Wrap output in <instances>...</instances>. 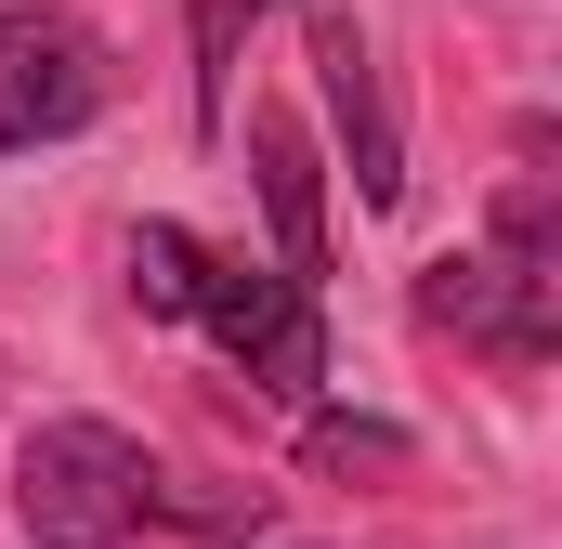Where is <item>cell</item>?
<instances>
[{"mask_svg": "<svg viewBox=\"0 0 562 549\" xmlns=\"http://www.w3.org/2000/svg\"><path fill=\"white\" fill-rule=\"evenodd\" d=\"M105 92H119V66H105V40L66 0H0V157L92 132Z\"/></svg>", "mask_w": 562, "mask_h": 549, "instance_id": "obj_4", "label": "cell"}, {"mask_svg": "<svg viewBox=\"0 0 562 549\" xmlns=\"http://www.w3.org/2000/svg\"><path fill=\"white\" fill-rule=\"evenodd\" d=\"M301 458H314V471H393V458H406V432H393V418H314V432H301Z\"/></svg>", "mask_w": 562, "mask_h": 549, "instance_id": "obj_8", "label": "cell"}, {"mask_svg": "<svg viewBox=\"0 0 562 549\" xmlns=\"http://www.w3.org/2000/svg\"><path fill=\"white\" fill-rule=\"evenodd\" d=\"M13 524L40 549H132L144 524H170V471L119 418H40L13 458Z\"/></svg>", "mask_w": 562, "mask_h": 549, "instance_id": "obj_3", "label": "cell"}, {"mask_svg": "<svg viewBox=\"0 0 562 549\" xmlns=\"http://www.w3.org/2000/svg\"><path fill=\"white\" fill-rule=\"evenodd\" d=\"M419 327L497 354V367H550L562 354V210H550V170H537V157L497 183L484 249H445V262L419 274Z\"/></svg>", "mask_w": 562, "mask_h": 549, "instance_id": "obj_2", "label": "cell"}, {"mask_svg": "<svg viewBox=\"0 0 562 549\" xmlns=\"http://www.w3.org/2000/svg\"><path fill=\"white\" fill-rule=\"evenodd\" d=\"M314 92H327V119H340V157H353V197H367V210H393V197H406V132H393V92H380V53H367V26H353L340 0H314Z\"/></svg>", "mask_w": 562, "mask_h": 549, "instance_id": "obj_5", "label": "cell"}, {"mask_svg": "<svg viewBox=\"0 0 562 549\" xmlns=\"http://www.w3.org/2000/svg\"><path fill=\"white\" fill-rule=\"evenodd\" d=\"M276 0H196V132H223V105H236V40L262 26Z\"/></svg>", "mask_w": 562, "mask_h": 549, "instance_id": "obj_7", "label": "cell"}, {"mask_svg": "<svg viewBox=\"0 0 562 549\" xmlns=\"http://www.w3.org/2000/svg\"><path fill=\"white\" fill-rule=\"evenodd\" d=\"M249 170H262V210H276V262L314 288V274H327V197H314L301 119H249Z\"/></svg>", "mask_w": 562, "mask_h": 549, "instance_id": "obj_6", "label": "cell"}, {"mask_svg": "<svg viewBox=\"0 0 562 549\" xmlns=\"http://www.w3.org/2000/svg\"><path fill=\"white\" fill-rule=\"evenodd\" d=\"M132 301L210 327L276 406H301V393L327 380V314H314V288H301L288 262L262 274V262H236V249H210V236H183V223H144L132 236Z\"/></svg>", "mask_w": 562, "mask_h": 549, "instance_id": "obj_1", "label": "cell"}]
</instances>
